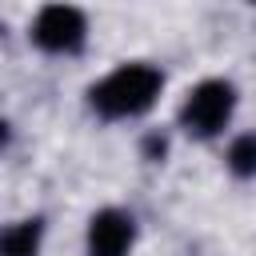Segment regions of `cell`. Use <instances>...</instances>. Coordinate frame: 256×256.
Returning <instances> with one entry per match:
<instances>
[{"label": "cell", "mask_w": 256, "mask_h": 256, "mask_svg": "<svg viewBox=\"0 0 256 256\" xmlns=\"http://www.w3.org/2000/svg\"><path fill=\"white\" fill-rule=\"evenodd\" d=\"M160 92H164V72L156 64L124 60L88 88V104L100 120H136L156 108Z\"/></svg>", "instance_id": "obj_1"}, {"label": "cell", "mask_w": 256, "mask_h": 256, "mask_svg": "<svg viewBox=\"0 0 256 256\" xmlns=\"http://www.w3.org/2000/svg\"><path fill=\"white\" fill-rule=\"evenodd\" d=\"M236 104H240V92H236V84L228 76H204V80H196L184 92L180 112H176V124L192 140H216L232 124Z\"/></svg>", "instance_id": "obj_2"}, {"label": "cell", "mask_w": 256, "mask_h": 256, "mask_svg": "<svg viewBox=\"0 0 256 256\" xmlns=\"http://www.w3.org/2000/svg\"><path fill=\"white\" fill-rule=\"evenodd\" d=\"M28 40L44 56H76L88 44V12L76 4H40L28 24Z\"/></svg>", "instance_id": "obj_3"}, {"label": "cell", "mask_w": 256, "mask_h": 256, "mask_svg": "<svg viewBox=\"0 0 256 256\" xmlns=\"http://www.w3.org/2000/svg\"><path fill=\"white\" fill-rule=\"evenodd\" d=\"M132 248H136V216L128 208L104 204L88 216L84 256H132Z\"/></svg>", "instance_id": "obj_4"}, {"label": "cell", "mask_w": 256, "mask_h": 256, "mask_svg": "<svg viewBox=\"0 0 256 256\" xmlns=\"http://www.w3.org/2000/svg\"><path fill=\"white\" fill-rule=\"evenodd\" d=\"M44 248V216H24L0 228V256H40Z\"/></svg>", "instance_id": "obj_5"}, {"label": "cell", "mask_w": 256, "mask_h": 256, "mask_svg": "<svg viewBox=\"0 0 256 256\" xmlns=\"http://www.w3.org/2000/svg\"><path fill=\"white\" fill-rule=\"evenodd\" d=\"M224 168L236 180H256V132H236L224 148Z\"/></svg>", "instance_id": "obj_6"}, {"label": "cell", "mask_w": 256, "mask_h": 256, "mask_svg": "<svg viewBox=\"0 0 256 256\" xmlns=\"http://www.w3.org/2000/svg\"><path fill=\"white\" fill-rule=\"evenodd\" d=\"M8 140V120H0V144Z\"/></svg>", "instance_id": "obj_7"}]
</instances>
